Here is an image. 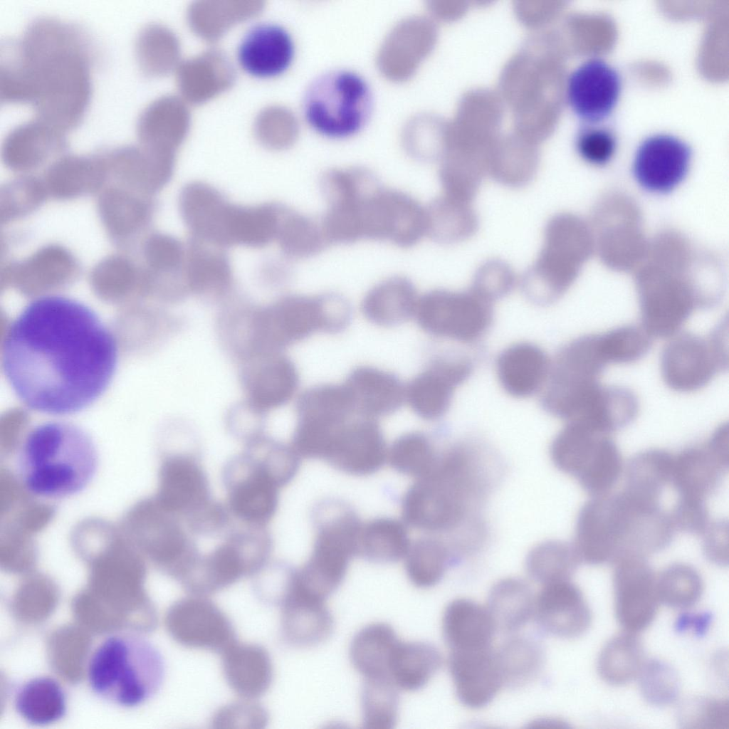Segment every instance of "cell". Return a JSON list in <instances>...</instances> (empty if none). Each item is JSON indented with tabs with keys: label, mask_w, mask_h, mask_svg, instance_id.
<instances>
[{
	"label": "cell",
	"mask_w": 729,
	"mask_h": 729,
	"mask_svg": "<svg viewBox=\"0 0 729 729\" xmlns=\"http://www.w3.org/2000/svg\"><path fill=\"white\" fill-rule=\"evenodd\" d=\"M355 412L349 392L343 384H324L306 389L296 404L297 420L337 424Z\"/></svg>",
	"instance_id": "obj_40"
},
{
	"label": "cell",
	"mask_w": 729,
	"mask_h": 729,
	"mask_svg": "<svg viewBox=\"0 0 729 729\" xmlns=\"http://www.w3.org/2000/svg\"><path fill=\"white\" fill-rule=\"evenodd\" d=\"M414 317L420 327L436 337L476 341L491 326V301L475 291L431 290L419 298Z\"/></svg>",
	"instance_id": "obj_13"
},
{
	"label": "cell",
	"mask_w": 729,
	"mask_h": 729,
	"mask_svg": "<svg viewBox=\"0 0 729 729\" xmlns=\"http://www.w3.org/2000/svg\"><path fill=\"white\" fill-rule=\"evenodd\" d=\"M409 580L420 588L431 587L443 577L449 561L446 546L439 540L424 537L411 544L404 557Z\"/></svg>",
	"instance_id": "obj_46"
},
{
	"label": "cell",
	"mask_w": 729,
	"mask_h": 729,
	"mask_svg": "<svg viewBox=\"0 0 729 729\" xmlns=\"http://www.w3.org/2000/svg\"><path fill=\"white\" fill-rule=\"evenodd\" d=\"M231 204L211 186L187 184L179 196L182 217L195 236L216 245H226V223Z\"/></svg>",
	"instance_id": "obj_27"
},
{
	"label": "cell",
	"mask_w": 729,
	"mask_h": 729,
	"mask_svg": "<svg viewBox=\"0 0 729 729\" xmlns=\"http://www.w3.org/2000/svg\"><path fill=\"white\" fill-rule=\"evenodd\" d=\"M318 523L311 555L294 576L305 590L327 599L340 585L351 558L357 554L362 524L352 510L344 508Z\"/></svg>",
	"instance_id": "obj_10"
},
{
	"label": "cell",
	"mask_w": 729,
	"mask_h": 729,
	"mask_svg": "<svg viewBox=\"0 0 729 729\" xmlns=\"http://www.w3.org/2000/svg\"><path fill=\"white\" fill-rule=\"evenodd\" d=\"M551 363L545 352L530 342H518L498 356L495 369L500 386L509 395L525 398L547 382Z\"/></svg>",
	"instance_id": "obj_29"
},
{
	"label": "cell",
	"mask_w": 729,
	"mask_h": 729,
	"mask_svg": "<svg viewBox=\"0 0 729 729\" xmlns=\"http://www.w3.org/2000/svg\"><path fill=\"white\" fill-rule=\"evenodd\" d=\"M16 458L17 473L27 491L55 500L83 492L95 478L100 463L91 436L65 421H43L31 428Z\"/></svg>",
	"instance_id": "obj_3"
},
{
	"label": "cell",
	"mask_w": 729,
	"mask_h": 729,
	"mask_svg": "<svg viewBox=\"0 0 729 729\" xmlns=\"http://www.w3.org/2000/svg\"><path fill=\"white\" fill-rule=\"evenodd\" d=\"M669 339L661 353V373L671 389L696 392L728 369V327L723 324L704 336L679 332Z\"/></svg>",
	"instance_id": "obj_11"
},
{
	"label": "cell",
	"mask_w": 729,
	"mask_h": 729,
	"mask_svg": "<svg viewBox=\"0 0 729 729\" xmlns=\"http://www.w3.org/2000/svg\"><path fill=\"white\" fill-rule=\"evenodd\" d=\"M186 280L190 291L196 294L223 293L231 282L229 262L220 253L207 251L196 246L189 253Z\"/></svg>",
	"instance_id": "obj_45"
},
{
	"label": "cell",
	"mask_w": 729,
	"mask_h": 729,
	"mask_svg": "<svg viewBox=\"0 0 729 729\" xmlns=\"http://www.w3.org/2000/svg\"><path fill=\"white\" fill-rule=\"evenodd\" d=\"M637 287L641 326L651 337H671L694 312L715 304L691 283L673 276L643 275Z\"/></svg>",
	"instance_id": "obj_12"
},
{
	"label": "cell",
	"mask_w": 729,
	"mask_h": 729,
	"mask_svg": "<svg viewBox=\"0 0 729 729\" xmlns=\"http://www.w3.org/2000/svg\"><path fill=\"white\" fill-rule=\"evenodd\" d=\"M728 461L729 429L725 423L703 443L673 454L671 489L677 497L706 500L719 486Z\"/></svg>",
	"instance_id": "obj_15"
},
{
	"label": "cell",
	"mask_w": 729,
	"mask_h": 729,
	"mask_svg": "<svg viewBox=\"0 0 729 729\" xmlns=\"http://www.w3.org/2000/svg\"><path fill=\"white\" fill-rule=\"evenodd\" d=\"M399 641L388 624L374 622L366 625L350 643L352 665L365 681L387 680L389 662Z\"/></svg>",
	"instance_id": "obj_33"
},
{
	"label": "cell",
	"mask_w": 729,
	"mask_h": 729,
	"mask_svg": "<svg viewBox=\"0 0 729 729\" xmlns=\"http://www.w3.org/2000/svg\"><path fill=\"white\" fill-rule=\"evenodd\" d=\"M163 498L165 510L184 520L213 500L206 473L192 454L177 453L166 461Z\"/></svg>",
	"instance_id": "obj_25"
},
{
	"label": "cell",
	"mask_w": 729,
	"mask_h": 729,
	"mask_svg": "<svg viewBox=\"0 0 729 729\" xmlns=\"http://www.w3.org/2000/svg\"><path fill=\"white\" fill-rule=\"evenodd\" d=\"M284 210L268 204L253 206L231 204L226 230L228 245L266 246L276 238Z\"/></svg>",
	"instance_id": "obj_38"
},
{
	"label": "cell",
	"mask_w": 729,
	"mask_h": 729,
	"mask_svg": "<svg viewBox=\"0 0 729 729\" xmlns=\"http://www.w3.org/2000/svg\"><path fill=\"white\" fill-rule=\"evenodd\" d=\"M557 468L574 476L592 497L610 493L624 472L620 451L612 434L567 422L550 446Z\"/></svg>",
	"instance_id": "obj_9"
},
{
	"label": "cell",
	"mask_w": 729,
	"mask_h": 729,
	"mask_svg": "<svg viewBox=\"0 0 729 729\" xmlns=\"http://www.w3.org/2000/svg\"><path fill=\"white\" fill-rule=\"evenodd\" d=\"M660 602L676 608L696 604L701 597L703 583L695 568L685 563H674L656 575Z\"/></svg>",
	"instance_id": "obj_49"
},
{
	"label": "cell",
	"mask_w": 729,
	"mask_h": 729,
	"mask_svg": "<svg viewBox=\"0 0 729 729\" xmlns=\"http://www.w3.org/2000/svg\"><path fill=\"white\" fill-rule=\"evenodd\" d=\"M613 574L615 612L626 631L636 633L653 621L660 602L656 575L645 557H624Z\"/></svg>",
	"instance_id": "obj_16"
},
{
	"label": "cell",
	"mask_w": 729,
	"mask_h": 729,
	"mask_svg": "<svg viewBox=\"0 0 729 729\" xmlns=\"http://www.w3.org/2000/svg\"><path fill=\"white\" fill-rule=\"evenodd\" d=\"M276 238L284 253L293 258L312 257L328 244L320 221L286 209L282 215Z\"/></svg>",
	"instance_id": "obj_43"
},
{
	"label": "cell",
	"mask_w": 729,
	"mask_h": 729,
	"mask_svg": "<svg viewBox=\"0 0 729 729\" xmlns=\"http://www.w3.org/2000/svg\"><path fill=\"white\" fill-rule=\"evenodd\" d=\"M450 673L459 701L471 708H480L495 697L503 682L491 647L451 651Z\"/></svg>",
	"instance_id": "obj_24"
},
{
	"label": "cell",
	"mask_w": 729,
	"mask_h": 729,
	"mask_svg": "<svg viewBox=\"0 0 729 729\" xmlns=\"http://www.w3.org/2000/svg\"><path fill=\"white\" fill-rule=\"evenodd\" d=\"M669 514L676 530L692 534L702 535L710 523L706 500L700 499L676 497Z\"/></svg>",
	"instance_id": "obj_54"
},
{
	"label": "cell",
	"mask_w": 729,
	"mask_h": 729,
	"mask_svg": "<svg viewBox=\"0 0 729 729\" xmlns=\"http://www.w3.org/2000/svg\"><path fill=\"white\" fill-rule=\"evenodd\" d=\"M645 662L641 641L635 633L625 631L604 645L598 658L597 668L605 682L622 685L639 677Z\"/></svg>",
	"instance_id": "obj_41"
},
{
	"label": "cell",
	"mask_w": 729,
	"mask_h": 729,
	"mask_svg": "<svg viewBox=\"0 0 729 729\" xmlns=\"http://www.w3.org/2000/svg\"><path fill=\"white\" fill-rule=\"evenodd\" d=\"M535 599L530 586L523 579L508 577L491 588L486 606L495 627L504 632H514L534 616Z\"/></svg>",
	"instance_id": "obj_37"
},
{
	"label": "cell",
	"mask_w": 729,
	"mask_h": 729,
	"mask_svg": "<svg viewBox=\"0 0 729 729\" xmlns=\"http://www.w3.org/2000/svg\"><path fill=\"white\" fill-rule=\"evenodd\" d=\"M152 248L154 261L158 266L171 270L180 265L183 251L177 240L169 236H162L154 241Z\"/></svg>",
	"instance_id": "obj_56"
},
{
	"label": "cell",
	"mask_w": 729,
	"mask_h": 729,
	"mask_svg": "<svg viewBox=\"0 0 729 729\" xmlns=\"http://www.w3.org/2000/svg\"><path fill=\"white\" fill-rule=\"evenodd\" d=\"M624 364L619 337L614 329L573 339L557 352L550 365L542 404L564 419L590 390L601 384L604 369Z\"/></svg>",
	"instance_id": "obj_6"
},
{
	"label": "cell",
	"mask_w": 729,
	"mask_h": 729,
	"mask_svg": "<svg viewBox=\"0 0 729 729\" xmlns=\"http://www.w3.org/2000/svg\"><path fill=\"white\" fill-rule=\"evenodd\" d=\"M441 627L451 651L490 648L497 630L487 607L466 598L452 600L446 606Z\"/></svg>",
	"instance_id": "obj_30"
},
{
	"label": "cell",
	"mask_w": 729,
	"mask_h": 729,
	"mask_svg": "<svg viewBox=\"0 0 729 729\" xmlns=\"http://www.w3.org/2000/svg\"><path fill=\"white\" fill-rule=\"evenodd\" d=\"M703 549L707 559L719 565L728 562V524L723 520L710 522L702 534Z\"/></svg>",
	"instance_id": "obj_55"
},
{
	"label": "cell",
	"mask_w": 729,
	"mask_h": 729,
	"mask_svg": "<svg viewBox=\"0 0 729 729\" xmlns=\"http://www.w3.org/2000/svg\"><path fill=\"white\" fill-rule=\"evenodd\" d=\"M19 715L34 725H47L63 718L67 698L60 683L53 678L38 676L22 684L14 697Z\"/></svg>",
	"instance_id": "obj_36"
},
{
	"label": "cell",
	"mask_w": 729,
	"mask_h": 729,
	"mask_svg": "<svg viewBox=\"0 0 729 729\" xmlns=\"http://www.w3.org/2000/svg\"><path fill=\"white\" fill-rule=\"evenodd\" d=\"M345 385L354 411L369 419L393 413L405 399V388L399 378L374 367H356L348 375Z\"/></svg>",
	"instance_id": "obj_28"
},
{
	"label": "cell",
	"mask_w": 729,
	"mask_h": 729,
	"mask_svg": "<svg viewBox=\"0 0 729 729\" xmlns=\"http://www.w3.org/2000/svg\"><path fill=\"white\" fill-rule=\"evenodd\" d=\"M442 661L440 652L432 645L400 640L389 662L387 680L397 690L417 691L432 678Z\"/></svg>",
	"instance_id": "obj_35"
},
{
	"label": "cell",
	"mask_w": 729,
	"mask_h": 729,
	"mask_svg": "<svg viewBox=\"0 0 729 729\" xmlns=\"http://www.w3.org/2000/svg\"><path fill=\"white\" fill-rule=\"evenodd\" d=\"M237 60L248 75L269 78L283 73L290 65L295 45L290 33L281 25L261 22L251 26L237 47Z\"/></svg>",
	"instance_id": "obj_22"
},
{
	"label": "cell",
	"mask_w": 729,
	"mask_h": 729,
	"mask_svg": "<svg viewBox=\"0 0 729 729\" xmlns=\"http://www.w3.org/2000/svg\"><path fill=\"white\" fill-rule=\"evenodd\" d=\"M78 25L52 16L31 20L1 50L0 93L28 102L35 117L65 132L83 118L91 93L93 48Z\"/></svg>",
	"instance_id": "obj_2"
},
{
	"label": "cell",
	"mask_w": 729,
	"mask_h": 729,
	"mask_svg": "<svg viewBox=\"0 0 729 729\" xmlns=\"http://www.w3.org/2000/svg\"><path fill=\"white\" fill-rule=\"evenodd\" d=\"M239 365L245 402L263 416L288 403L297 390L298 370L283 352L251 357Z\"/></svg>",
	"instance_id": "obj_17"
},
{
	"label": "cell",
	"mask_w": 729,
	"mask_h": 729,
	"mask_svg": "<svg viewBox=\"0 0 729 729\" xmlns=\"http://www.w3.org/2000/svg\"><path fill=\"white\" fill-rule=\"evenodd\" d=\"M681 720L688 728L728 729V701L723 698L696 699L683 708Z\"/></svg>",
	"instance_id": "obj_52"
},
{
	"label": "cell",
	"mask_w": 729,
	"mask_h": 729,
	"mask_svg": "<svg viewBox=\"0 0 729 729\" xmlns=\"http://www.w3.org/2000/svg\"><path fill=\"white\" fill-rule=\"evenodd\" d=\"M639 677L641 693L647 701L663 706L676 700L680 683L670 666L660 661H646Z\"/></svg>",
	"instance_id": "obj_51"
},
{
	"label": "cell",
	"mask_w": 729,
	"mask_h": 729,
	"mask_svg": "<svg viewBox=\"0 0 729 729\" xmlns=\"http://www.w3.org/2000/svg\"><path fill=\"white\" fill-rule=\"evenodd\" d=\"M533 728H566L565 723L555 718H540L531 723Z\"/></svg>",
	"instance_id": "obj_57"
},
{
	"label": "cell",
	"mask_w": 729,
	"mask_h": 729,
	"mask_svg": "<svg viewBox=\"0 0 729 729\" xmlns=\"http://www.w3.org/2000/svg\"><path fill=\"white\" fill-rule=\"evenodd\" d=\"M227 507L242 523L266 526L274 516L281 488L258 458L245 449L225 465Z\"/></svg>",
	"instance_id": "obj_14"
},
{
	"label": "cell",
	"mask_w": 729,
	"mask_h": 729,
	"mask_svg": "<svg viewBox=\"0 0 729 729\" xmlns=\"http://www.w3.org/2000/svg\"><path fill=\"white\" fill-rule=\"evenodd\" d=\"M421 18L410 16L400 20L389 31L378 52L381 72L392 80L411 77L429 45V29Z\"/></svg>",
	"instance_id": "obj_26"
},
{
	"label": "cell",
	"mask_w": 729,
	"mask_h": 729,
	"mask_svg": "<svg viewBox=\"0 0 729 729\" xmlns=\"http://www.w3.org/2000/svg\"><path fill=\"white\" fill-rule=\"evenodd\" d=\"M579 562L573 546L562 541L548 540L529 552L525 566L533 579L546 584L570 579Z\"/></svg>",
	"instance_id": "obj_44"
},
{
	"label": "cell",
	"mask_w": 729,
	"mask_h": 729,
	"mask_svg": "<svg viewBox=\"0 0 729 729\" xmlns=\"http://www.w3.org/2000/svg\"><path fill=\"white\" fill-rule=\"evenodd\" d=\"M406 525L387 517L374 518L361 525L357 554L379 562H392L404 559L410 547Z\"/></svg>",
	"instance_id": "obj_39"
},
{
	"label": "cell",
	"mask_w": 729,
	"mask_h": 729,
	"mask_svg": "<svg viewBox=\"0 0 729 729\" xmlns=\"http://www.w3.org/2000/svg\"><path fill=\"white\" fill-rule=\"evenodd\" d=\"M438 459L429 439L418 432L400 436L387 449V461L391 466L399 473L416 479L428 475Z\"/></svg>",
	"instance_id": "obj_48"
},
{
	"label": "cell",
	"mask_w": 729,
	"mask_h": 729,
	"mask_svg": "<svg viewBox=\"0 0 729 729\" xmlns=\"http://www.w3.org/2000/svg\"><path fill=\"white\" fill-rule=\"evenodd\" d=\"M65 132L36 117L6 132L4 146L9 157H31L55 149L63 142Z\"/></svg>",
	"instance_id": "obj_47"
},
{
	"label": "cell",
	"mask_w": 729,
	"mask_h": 729,
	"mask_svg": "<svg viewBox=\"0 0 729 729\" xmlns=\"http://www.w3.org/2000/svg\"><path fill=\"white\" fill-rule=\"evenodd\" d=\"M347 300L336 293L290 295L263 307H247L243 324L246 356L283 352L316 332H337L351 320Z\"/></svg>",
	"instance_id": "obj_4"
},
{
	"label": "cell",
	"mask_w": 729,
	"mask_h": 729,
	"mask_svg": "<svg viewBox=\"0 0 729 729\" xmlns=\"http://www.w3.org/2000/svg\"><path fill=\"white\" fill-rule=\"evenodd\" d=\"M419 296L407 277L394 276L372 286L362 301V312L372 323L392 327L414 316Z\"/></svg>",
	"instance_id": "obj_32"
},
{
	"label": "cell",
	"mask_w": 729,
	"mask_h": 729,
	"mask_svg": "<svg viewBox=\"0 0 729 729\" xmlns=\"http://www.w3.org/2000/svg\"><path fill=\"white\" fill-rule=\"evenodd\" d=\"M398 690L387 680L365 681L362 690V723L367 729H391L399 713Z\"/></svg>",
	"instance_id": "obj_50"
},
{
	"label": "cell",
	"mask_w": 729,
	"mask_h": 729,
	"mask_svg": "<svg viewBox=\"0 0 729 729\" xmlns=\"http://www.w3.org/2000/svg\"><path fill=\"white\" fill-rule=\"evenodd\" d=\"M387 449L379 426L372 419L363 417L346 423L323 460L345 473L367 476L384 465Z\"/></svg>",
	"instance_id": "obj_20"
},
{
	"label": "cell",
	"mask_w": 729,
	"mask_h": 729,
	"mask_svg": "<svg viewBox=\"0 0 729 729\" xmlns=\"http://www.w3.org/2000/svg\"><path fill=\"white\" fill-rule=\"evenodd\" d=\"M619 73L601 59H590L570 75L567 88L569 104L581 119L595 122L606 118L619 98Z\"/></svg>",
	"instance_id": "obj_21"
},
{
	"label": "cell",
	"mask_w": 729,
	"mask_h": 729,
	"mask_svg": "<svg viewBox=\"0 0 729 729\" xmlns=\"http://www.w3.org/2000/svg\"><path fill=\"white\" fill-rule=\"evenodd\" d=\"M1 362L7 382L26 407L70 415L106 392L117 370L118 349L90 307L48 295L28 303L8 326Z\"/></svg>",
	"instance_id": "obj_1"
},
{
	"label": "cell",
	"mask_w": 729,
	"mask_h": 729,
	"mask_svg": "<svg viewBox=\"0 0 729 729\" xmlns=\"http://www.w3.org/2000/svg\"><path fill=\"white\" fill-rule=\"evenodd\" d=\"M495 651L503 686L512 688L525 686L536 678L542 670L543 651L534 639L513 636Z\"/></svg>",
	"instance_id": "obj_42"
},
{
	"label": "cell",
	"mask_w": 729,
	"mask_h": 729,
	"mask_svg": "<svg viewBox=\"0 0 729 729\" xmlns=\"http://www.w3.org/2000/svg\"><path fill=\"white\" fill-rule=\"evenodd\" d=\"M285 595L284 615L289 637L305 646L325 641L333 629V618L326 599L312 595L289 581Z\"/></svg>",
	"instance_id": "obj_31"
},
{
	"label": "cell",
	"mask_w": 729,
	"mask_h": 729,
	"mask_svg": "<svg viewBox=\"0 0 729 729\" xmlns=\"http://www.w3.org/2000/svg\"><path fill=\"white\" fill-rule=\"evenodd\" d=\"M617 147L614 134L607 129L587 127L579 132L576 148L580 157L594 165H604L613 157Z\"/></svg>",
	"instance_id": "obj_53"
},
{
	"label": "cell",
	"mask_w": 729,
	"mask_h": 729,
	"mask_svg": "<svg viewBox=\"0 0 729 729\" xmlns=\"http://www.w3.org/2000/svg\"><path fill=\"white\" fill-rule=\"evenodd\" d=\"M476 476L466 458L447 453L434 469L417 478L405 493L402 512L406 523L428 531L456 527L463 519Z\"/></svg>",
	"instance_id": "obj_7"
},
{
	"label": "cell",
	"mask_w": 729,
	"mask_h": 729,
	"mask_svg": "<svg viewBox=\"0 0 729 729\" xmlns=\"http://www.w3.org/2000/svg\"><path fill=\"white\" fill-rule=\"evenodd\" d=\"M164 677L160 651L149 639L132 632L106 637L93 651L87 667L93 693L123 708L137 707L152 698Z\"/></svg>",
	"instance_id": "obj_5"
},
{
	"label": "cell",
	"mask_w": 729,
	"mask_h": 729,
	"mask_svg": "<svg viewBox=\"0 0 729 729\" xmlns=\"http://www.w3.org/2000/svg\"><path fill=\"white\" fill-rule=\"evenodd\" d=\"M691 150L681 139L657 134L645 139L639 146L633 169L636 179L646 190L666 193L685 178Z\"/></svg>",
	"instance_id": "obj_18"
},
{
	"label": "cell",
	"mask_w": 729,
	"mask_h": 729,
	"mask_svg": "<svg viewBox=\"0 0 729 729\" xmlns=\"http://www.w3.org/2000/svg\"><path fill=\"white\" fill-rule=\"evenodd\" d=\"M534 616L544 630L563 638L581 635L592 621L582 592L570 579L544 584L535 596Z\"/></svg>",
	"instance_id": "obj_23"
},
{
	"label": "cell",
	"mask_w": 729,
	"mask_h": 729,
	"mask_svg": "<svg viewBox=\"0 0 729 729\" xmlns=\"http://www.w3.org/2000/svg\"><path fill=\"white\" fill-rule=\"evenodd\" d=\"M425 235H427L426 208L410 194L387 188L382 241L400 248H410L416 245Z\"/></svg>",
	"instance_id": "obj_34"
},
{
	"label": "cell",
	"mask_w": 729,
	"mask_h": 729,
	"mask_svg": "<svg viewBox=\"0 0 729 729\" xmlns=\"http://www.w3.org/2000/svg\"><path fill=\"white\" fill-rule=\"evenodd\" d=\"M303 112L309 125L331 138H344L359 132L369 119L373 95L358 73L337 69L316 77L303 98Z\"/></svg>",
	"instance_id": "obj_8"
},
{
	"label": "cell",
	"mask_w": 729,
	"mask_h": 729,
	"mask_svg": "<svg viewBox=\"0 0 729 729\" xmlns=\"http://www.w3.org/2000/svg\"><path fill=\"white\" fill-rule=\"evenodd\" d=\"M464 358H439L415 376L405 388V399L414 413L426 420L438 419L451 404L456 388L471 374Z\"/></svg>",
	"instance_id": "obj_19"
}]
</instances>
